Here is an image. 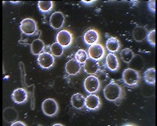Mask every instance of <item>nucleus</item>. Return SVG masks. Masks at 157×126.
Returning a JSON list of instances; mask_svg holds the SVG:
<instances>
[{"instance_id": "1", "label": "nucleus", "mask_w": 157, "mask_h": 126, "mask_svg": "<svg viewBox=\"0 0 157 126\" xmlns=\"http://www.w3.org/2000/svg\"><path fill=\"white\" fill-rule=\"evenodd\" d=\"M104 95L107 101L114 102L121 98L123 95V89L118 83L110 82L104 89Z\"/></svg>"}, {"instance_id": "2", "label": "nucleus", "mask_w": 157, "mask_h": 126, "mask_svg": "<svg viewBox=\"0 0 157 126\" xmlns=\"http://www.w3.org/2000/svg\"><path fill=\"white\" fill-rule=\"evenodd\" d=\"M122 79L127 86L131 87H135L138 86L139 80H140V76L139 72L132 69L131 68L124 69L122 73Z\"/></svg>"}, {"instance_id": "3", "label": "nucleus", "mask_w": 157, "mask_h": 126, "mask_svg": "<svg viewBox=\"0 0 157 126\" xmlns=\"http://www.w3.org/2000/svg\"><path fill=\"white\" fill-rule=\"evenodd\" d=\"M41 109L45 115L52 117L59 112V104L53 98H48L42 103Z\"/></svg>"}, {"instance_id": "4", "label": "nucleus", "mask_w": 157, "mask_h": 126, "mask_svg": "<svg viewBox=\"0 0 157 126\" xmlns=\"http://www.w3.org/2000/svg\"><path fill=\"white\" fill-rule=\"evenodd\" d=\"M20 30L26 35H33L37 30V24L33 19L26 18L20 23Z\"/></svg>"}, {"instance_id": "5", "label": "nucleus", "mask_w": 157, "mask_h": 126, "mask_svg": "<svg viewBox=\"0 0 157 126\" xmlns=\"http://www.w3.org/2000/svg\"><path fill=\"white\" fill-rule=\"evenodd\" d=\"M100 87V79L95 76H89L84 81V88L89 94H94L99 90Z\"/></svg>"}, {"instance_id": "6", "label": "nucleus", "mask_w": 157, "mask_h": 126, "mask_svg": "<svg viewBox=\"0 0 157 126\" xmlns=\"http://www.w3.org/2000/svg\"><path fill=\"white\" fill-rule=\"evenodd\" d=\"M37 63L42 69H50L55 63L53 55L48 52H42L37 58Z\"/></svg>"}, {"instance_id": "7", "label": "nucleus", "mask_w": 157, "mask_h": 126, "mask_svg": "<svg viewBox=\"0 0 157 126\" xmlns=\"http://www.w3.org/2000/svg\"><path fill=\"white\" fill-rule=\"evenodd\" d=\"M89 55L90 56L91 59L94 60H101L105 54L104 48L100 44L96 43V44H91L89 48Z\"/></svg>"}, {"instance_id": "8", "label": "nucleus", "mask_w": 157, "mask_h": 126, "mask_svg": "<svg viewBox=\"0 0 157 126\" xmlns=\"http://www.w3.org/2000/svg\"><path fill=\"white\" fill-rule=\"evenodd\" d=\"M56 40L58 43L60 44L62 47L67 48L72 44V35L68 30H62L58 33L56 36Z\"/></svg>"}, {"instance_id": "9", "label": "nucleus", "mask_w": 157, "mask_h": 126, "mask_svg": "<svg viewBox=\"0 0 157 126\" xmlns=\"http://www.w3.org/2000/svg\"><path fill=\"white\" fill-rule=\"evenodd\" d=\"M65 17L62 12H55L50 17V25L52 28L58 30L63 26Z\"/></svg>"}, {"instance_id": "10", "label": "nucleus", "mask_w": 157, "mask_h": 126, "mask_svg": "<svg viewBox=\"0 0 157 126\" xmlns=\"http://www.w3.org/2000/svg\"><path fill=\"white\" fill-rule=\"evenodd\" d=\"M11 97H12V100L14 103L20 104L27 101L28 94H27L26 90L24 88H17L13 92Z\"/></svg>"}, {"instance_id": "11", "label": "nucleus", "mask_w": 157, "mask_h": 126, "mask_svg": "<svg viewBox=\"0 0 157 126\" xmlns=\"http://www.w3.org/2000/svg\"><path fill=\"white\" fill-rule=\"evenodd\" d=\"M100 104H101V102H100V97L96 94H90L86 97L85 106L88 109L95 111L100 108Z\"/></svg>"}, {"instance_id": "12", "label": "nucleus", "mask_w": 157, "mask_h": 126, "mask_svg": "<svg viewBox=\"0 0 157 126\" xmlns=\"http://www.w3.org/2000/svg\"><path fill=\"white\" fill-rule=\"evenodd\" d=\"M84 71L86 73L90 75L96 74L99 71V63L97 60L91 59V58H88L84 62Z\"/></svg>"}, {"instance_id": "13", "label": "nucleus", "mask_w": 157, "mask_h": 126, "mask_svg": "<svg viewBox=\"0 0 157 126\" xmlns=\"http://www.w3.org/2000/svg\"><path fill=\"white\" fill-rule=\"evenodd\" d=\"M80 63L78 61L74 60V59L69 60V62H67L66 65H65V71H66L68 74L71 75V76L78 74V72H80Z\"/></svg>"}, {"instance_id": "14", "label": "nucleus", "mask_w": 157, "mask_h": 126, "mask_svg": "<svg viewBox=\"0 0 157 126\" xmlns=\"http://www.w3.org/2000/svg\"><path fill=\"white\" fill-rule=\"evenodd\" d=\"M18 112L13 108H6L3 111V119L7 123H13L18 118Z\"/></svg>"}, {"instance_id": "15", "label": "nucleus", "mask_w": 157, "mask_h": 126, "mask_svg": "<svg viewBox=\"0 0 157 126\" xmlns=\"http://www.w3.org/2000/svg\"><path fill=\"white\" fill-rule=\"evenodd\" d=\"M106 64H107V68L110 71H117L119 69V61L117 59V56L113 53H109L106 57Z\"/></svg>"}, {"instance_id": "16", "label": "nucleus", "mask_w": 157, "mask_h": 126, "mask_svg": "<svg viewBox=\"0 0 157 126\" xmlns=\"http://www.w3.org/2000/svg\"><path fill=\"white\" fill-rule=\"evenodd\" d=\"M85 101L86 98L84 97L82 94L76 93V94H73L71 97V104L75 109H82L85 106Z\"/></svg>"}, {"instance_id": "17", "label": "nucleus", "mask_w": 157, "mask_h": 126, "mask_svg": "<svg viewBox=\"0 0 157 126\" xmlns=\"http://www.w3.org/2000/svg\"><path fill=\"white\" fill-rule=\"evenodd\" d=\"M148 34L147 29L142 26H137L135 27V29L132 31V36H133L134 40L136 41H142L145 38H146V36Z\"/></svg>"}, {"instance_id": "18", "label": "nucleus", "mask_w": 157, "mask_h": 126, "mask_svg": "<svg viewBox=\"0 0 157 126\" xmlns=\"http://www.w3.org/2000/svg\"><path fill=\"white\" fill-rule=\"evenodd\" d=\"M100 39L98 32L95 30H89L84 35V40L87 44H94L97 43Z\"/></svg>"}, {"instance_id": "19", "label": "nucleus", "mask_w": 157, "mask_h": 126, "mask_svg": "<svg viewBox=\"0 0 157 126\" xmlns=\"http://www.w3.org/2000/svg\"><path fill=\"white\" fill-rule=\"evenodd\" d=\"M44 48V44L40 39H36L30 44V51L34 55H39Z\"/></svg>"}, {"instance_id": "20", "label": "nucleus", "mask_w": 157, "mask_h": 126, "mask_svg": "<svg viewBox=\"0 0 157 126\" xmlns=\"http://www.w3.org/2000/svg\"><path fill=\"white\" fill-rule=\"evenodd\" d=\"M106 47L110 52H116L121 47L120 41L117 37H109L106 42Z\"/></svg>"}, {"instance_id": "21", "label": "nucleus", "mask_w": 157, "mask_h": 126, "mask_svg": "<svg viewBox=\"0 0 157 126\" xmlns=\"http://www.w3.org/2000/svg\"><path fill=\"white\" fill-rule=\"evenodd\" d=\"M131 64V69H135L136 71L139 72V71H142V69L144 67V62L143 59H142V57L137 55V56H134L133 59H132L130 62Z\"/></svg>"}, {"instance_id": "22", "label": "nucleus", "mask_w": 157, "mask_h": 126, "mask_svg": "<svg viewBox=\"0 0 157 126\" xmlns=\"http://www.w3.org/2000/svg\"><path fill=\"white\" fill-rule=\"evenodd\" d=\"M144 80L146 83L154 85L155 82V69L149 68L144 72Z\"/></svg>"}, {"instance_id": "23", "label": "nucleus", "mask_w": 157, "mask_h": 126, "mask_svg": "<svg viewBox=\"0 0 157 126\" xmlns=\"http://www.w3.org/2000/svg\"><path fill=\"white\" fill-rule=\"evenodd\" d=\"M37 6L40 12L47 13L50 12L53 8V2L52 1H39Z\"/></svg>"}, {"instance_id": "24", "label": "nucleus", "mask_w": 157, "mask_h": 126, "mask_svg": "<svg viewBox=\"0 0 157 126\" xmlns=\"http://www.w3.org/2000/svg\"><path fill=\"white\" fill-rule=\"evenodd\" d=\"M134 56H135L134 52L129 48L123 49L121 52V58L122 61L125 62V63H129L132 61V59H133Z\"/></svg>"}, {"instance_id": "25", "label": "nucleus", "mask_w": 157, "mask_h": 126, "mask_svg": "<svg viewBox=\"0 0 157 126\" xmlns=\"http://www.w3.org/2000/svg\"><path fill=\"white\" fill-rule=\"evenodd\" d=\"M63 52L64 48L60 44H59L58 42H55V43L52 44V46H51V52H52V54L54 56L60 57L63 54Z\"/></svg>"}, {"instance_id": "26", "label": "nucleus", "mask_w": 157, "mask_h": 126, "mask_svg": "<svg viewBox=\"0 0 157 126\" xmlns=\"http://www.w3.org/2000/svg\"><path fill=\"white\" fill-rule=\"evenodd\" d=\"M75 60L78 61L79 63H84L86 62L87 59H88V55H87V53L86 52V51L80 49V50L77 51L76 53H75Z\"/></svg>"}, {"instance_id": "27", "label": "nucleus", "mask_w": 157, "mask_h": 126, "mask_svg": "<svg viewBox=\"0 0 157 126\" xmlns=\"http://www.w3.org/2000/svg\"><path fill=\"white\" fill-rule=\"evenodd\" d=\"M148 42L152 46L155 47V30H151L150 32H148L147 36H146Z\"/></svg>"}, {"instance_id": "28", "label": "nucleus", "mask_w": 157, "mask_h": 126, "mask_svg": "<svg viewBox=\"0 0 157 126\" xmlns=\"http://www.w3.org/2000/svg\"><path fill=\"white\" fill-rule=\"evenodd\" d=\"M148 6H149L151 11L155 13V1H152V0H150V1L148 2Z\"/></svg>"}, {"instance_id": "29", "label": "nucleus", "mask_w": 157, "mask_h": 126, "mask_svg": "<svg viewBox=\"0 0 157 126\" xmlns=\"http://www.w3.org/2000/svg\"><path fill=\"white\" fill-rule=\"evenodd\" d=\"M16 125L26 126V124L23 122V121H14V122H13L12 124H11V126H16Z\"/></svg>"}, {"instance_id": "30", "label": "nucleus", "mask_w": 157, "mask_h": 126, "mask_svg": "<svg viewBox=\"0 0 157 126\" xmlns=\"http://www.w3.org/2000/svg\"><path fill=\"white\" fill-rule=\"evenodd\" d=\"M95 2L94 0H93V1H86V0H82V2L84 4H87V5H90V4L94 3V2Z\"/></svg>"}, {"instance_id": "31", "label": "nucleus", "mask_w": 157, "mask_h": 126, "mask_svg": "<svg viewBox=\"0 0 157 126\" xmlns=\"http://www.w3.org/2000/svg\"><path fill=\"white\" fill-rule=\"evenodd\" d=\"M53 125H62V124H53Z\"/></svg>"}]
</instances>
